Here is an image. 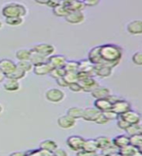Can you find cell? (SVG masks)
I'll use <instances>...</instances> for the list:
<instances>
[{
  "mask_svg": "<svg viewBox=\"0 0 142 156\" xmlns=\"http://www.w3.org/2000/svg\"><path fill=\"white\" fill-rule=\"evenodd\" d=\"M129 136H133L136 134H140V125L139 124H133L130 125V127L126 130Z\"/></svg>",
  "mask_w": 142,
  "mask_h": 156,
  "instance_id": "cell-41",
  "label": "cell"
},
{
  "mask_svg": "<svg viewBox=\"0 0 142 156\" xmlns=\"http://www.w3.org/2000/svg\"><path fill=\"white\" fill-rule=\"evenodd\" d=\"M64 77L65 81L68 83V85L71 83L79 82V78H78V72H73V71H66Z\"/></svg>",
  "mask_w": 142,
  "mask_h": 156,
  "instance_id": "cell-35",
  "label": "cell"
},
{
  "mask_svg": "<svg viewBox=\"0 0 142 156\" xmlns=\"http://www.w3.org/2000/svg\"><path fill=\"white\" fill-rule=\"evenodd\" d=\"M3 111V107H2V105H0V113H1V112Z\"/></svg>",
  "mask_w": 142,
  "mask_h": 156,
  "instance_id": "cell-56",
  "label": "cell"
},
{
  "mask_svg": "<svg viewBox=\"0 0 142 156\" xmlns=\"http://www.w3.org/2000/svg\"><path fill=\"white\" fill-rule=\"evenodd\" d=\"M140 134H142V125H140Z\"/></svg>",
  "mask_w": 142,
  "mask_h": 156,
  "instance_id": "cell-57",
  "label": "cell"
},
{
  "mask_svg": "<svg viewBox=\"0 0 142 156\" xmlns=\"http://www.w3.org/2000/svg\"><path fill=\"white\" fill-rule=\"evenodd\" d=\"M65 73H66V70L64 67H57V68H54L50 72V75L54 79H57V78L64 76Z\"/></svg>",
  "mask_w": 142,
  "mask_h": 156,
  "instance_id": "cell-36",
  "label": "cell"
},
{
  "mask_svg": "<svg viewBox=\"0 0 142 156\" xmlns=\"http://www.w3.org/2000/svg\"><path fill=\"white\" fill-rule=\"evenodd\" d=\"M31 50L49 58L50 56L54 55V53L56 51V48L55 46H53L51 44H48V43H39V44H36V45H34L31 48Z\"/></svg>",
  "mask_w": 142,
  "mask_h": 156,
  "instance_id": "cell-4",
  "label": "cell"
},
{
  "mask_svg": "<svg viewBox=\"0 0 142 156\" xmlns=\"http://www.w3.org/2000/svg\"><path fill=\"white\" fill-rule=\"evenodd\" d=\"M54 69L53 66L51 65L49 62L40 63V65L34 66L33 67V72L35 73L38 76H43V75H47L50 74V72Z\"/></svg>",
  "mask_w": 142,
  "mask_h": 156,
  "instance_id": "cell-9",
  "label": "cell"
},
{
  "mask_svg": "<svg viewBox=\"0 0 142 156\" xmlns=\"http://www.w3.org/2000/svg\"><path fill=\"white\" fill-rule=\"evenodd\" d=\"M48 62L51 63L54 68L64 67L67 62V58L62 55H52L48 58Z\"/></svg>",
  "mask_w": 142,
  "mask_h": 156,
  "instance_id": "cell-16",
  "label": "cell"
},
{
  "mask_svg": "<svg viewBox=\"0 0 142 156\" xmlns=\"http://www.w3.org/2000/svg\"><path fill=\"white\" fill-rule=\"evenodd\" d=\"M51 0H34V2L40 5H48Z\"/></svg>",
  "mask_w": 142,
  "mask_h": 156,
  "instance_id": "cell-51",
  "label": "cell"
},
{
  "mask_svg": "<svg viewBox=\"0 0 142 156\" xmlns=\"http://www.w3.org/2000/svg\"><path fill=\"white\" fill-rule=\"evenodd\" d=\"M26 155H34V156H51L53 155V152L43 148H36L33 150H28L26 151Z\"/></svg>",
  "mask_w": 142,
  "mask_h": 156,
  "instance_id": "cell-33",
  "label": "cell"
},
{
  "mask_svg": "<svg viewBox=\"0 0 142 156\" xmlns=\"http://www.w3.org/2000/svg\"><path fill=\"white\" fill-rule=\"evenodd\" d=\"M66 8L69 10V12L73 11H83L86 8V5L83 2V0H70L68 2L63 3Z\"/></svg>",
  "mask_w": 142,
  "mask_h": 156,
  "instance_id": "cell-19",
  "label": "cell"
},
{
  "mask_svg": "<svg viewBox=\"0 0 142 156\" xmlns=\"http://www.w3.org/2000/svg\"><path fill=\"white\" fill-rule=\"evenodd\" d=\"M99 53L101 58L100 65L109 66L112 68L117 66L123 56V50L122 48L115 44H104L100 45Z\"/></svg>",
  "mask_w": 142,
  "mask_h": 156,
  "instance_id": "cell-1",
  "label": "cell"
},
{
  "mask_svg": "<svg viewBox=\"0 0 142 156\" xmlns=\"http://www.w3.org/2000/svg\"><path fill=\"white\" fill-rule=\"evenodd\" d=\"M108 100L112 102V104H114V102H116V101H118L119 100H121V98H119V97H117V96H114V95H110L109 97H108Z\"/></svg>",
  "mask_w": 142,
  "mask_h": 156,
  "instance_id": "cell-50",
  "label": "cell"
},
{
  "mask_svg": "<svg viewBox=\"0 0 142 156\" xmlns=\"http://www.w3.org/2000/svg\"><path fill=\"white\" fill-rule=\"evenodd\" d=\"M85 143V139L81 136H70L66 139V144L69 146V148L74 151H79L83 149V145Z\"/></svg>",
  "mask_w": 142,
  "mask_h": 156,
  "instance_id": "cell-5",
  "label": "cell"
},
{
  "mask_svg": "<svg viewBox=\"0 0 142 156\" xmlns=\"http://www.w3.org/2000/svg\"><path fill=\"white\" fill-rule=\"evenodd\" d=\"M130 124L129 123V122H126L125 119L122 118L121 116H119V117H118V119H117V126H118L119 128L122 129V130H125V131H126V130L130 127Z\"/></svg>",
  "mask_w": 142,
  "mask_h": 156,
  "instance_id": "cell-43",
  "label": "cell"
},
{
  "mask_svg": "<svg viewBox=\"0 0 142 156\" xmlns=\"http://www.w3.org/2000/svg\"><path fill=\"white\" fill-rule=\"evenodd\" d=\"M3 88L8 92H16V91L19 90L21 85H19V80L6 77L3 82Z\"/></svg>",
  "mask_w": 142,
  "mask_h": 156,
  "instance_id": "cell-18",
  "label": "cell"
},
{
  "mask_svg": "<svg viewBox=\"0 0 142 156\" xmlns=\"http://www.w3.org/2000/svg\"><path fill=\"white\" fill-rule=\"evenodd\" d=\"M17 68V63L14 62L10 58H2L0 60V71H1L5 76H8L9 74Z\"/></svg>",
  "mask_w": 142,
  "mask_h": 156,
  "instance_id": "cell-6",
  "label": "cell"
},
{
  "mask_svg": "<svg viewBox=\"0 0 142 156\" xmlns=\"http://www.w3.org/2000/svg\"><path fill=\"white\" fill-rule=\"evenodd\" d=\"M119 154L123 156H135V155H141L138 148L133 144H128L126 146L119 148Z\"/></svg>",
  "mask_w": 142,
  "mask_h": 156,
  "instance_id": "cell-21",
  "label": "cell"
},
{
  "mask_svg": "<svg viewBox=\"0 0 142 156\" xmlns=\"http://www.w3.org/2000/svg\"><path fill=\"white\" fill-rule=\"evenodd\" d=\"M91 95L92 98H95V100L97 99H104V98H108L111 95V92L108 88L106 87H100L99 86L94 91L91 92Z\"/></svg>",
  "mask_w": 142,
  "mask_h": 156,
  "instance_id": "cell-20",
  "label": "cell"
},
{
  "mask_svg": "<svg viewBox=\"0 0 142 156\" xmlns=\"http://www.w3.org/2000/svg\"><path fill=\"white\" fill-rule=\"evenodd\" d=\"M130 144L136 146V147H139L142 144V134H136V135L130 136Z\"/></svg>",
  "mask_w": 142,
  "mask_h": 156,
  "instance_id": "cell-39",
  "label": "cell"
},
{
  "mask_svg": "<svg viewBox=\"0 0 142 156\" xmlns=\"http://www.w3.org/2000/svg\"><path fill=\"white\" fill-rule=\"evenodd\" d=\"M5 23L8 26L11 27H18L21 26L23 23V18L22 17H11V18H5Z\"/></svg>",
  "mask_w": 142,
  "mask_h": 156,
  "instance_id": "cell-34",
  "label": "cell"
},
{
  "mask_svg": "<svg viewBox=\"0 0 142 156\" xmlns=\"http://www.w3.org/2000/svg\"><path fill=\"white\" fill-rule=\"evenodd\" d=\"M17 66L23 68V69L26 72L33 70V67H34V66L32 65V62L30 61H19L17 62Z\"/></svg>",
  "mask_w": 142,
  "mask_h": 156,
  "instance_id": "cell-38",
  "label": "cell"
},
{
  "mask_svg": "<svg viewBox=\"0 0 142 156\" xmlns=\"http://www.w3.org/2000/svg\"><path fill=\"white\" fill-rule=\"evenodd\" d=\"M95 106L97 109H99L101 112H104L107 110L112 109L113 104L108 100V98H104V99H97L95 101Z\"/></svg>",
  "mask_w": 142,
  "mask_h": 156,
  "instance_id": "cell-22",
  "label": "cell"
},
{
  "mask_svg": "<svg viewBox=\"0 0 142 156\" xmlns=\"http://www.w3.org/2000/svg\"><path fill=\"white\" fill-rule=\"evenodd\" d=\"M122 118L125 119L126 122H129L130 125L133 124H139V122L141 120V115L134 110L130 109L129 111L125 112L124 114L120 115Z\"/></svg>",
  "mask_w": 142,
  "mask_h": 156,
  "instance_id": "cell-14",
  "label": "cell"
},
{
  "mask_svg": "<svg viewBox=\"0 0 142 156\" xmlns=\"http://www.w3.org/2000/svg\"><path fill=\"white\" fill-rule=\"evenodd\" d=\"M86 7H94L99 3V0H83Z\"/></svg>",
  "mask_w": 142,
  "mask_h": 156,
  "instance_id": "cell-47",
  "label": "cell"
},
{
  "mask_svg": "<svg viewBox=\"0 0 142 156\" xmlns=\"http://www.w3.org/2000/svg\"><path fill=\"white\" fill-rule=\"evenodd\" d=\"M109 121H110V120H109L108 118H106L105 115L101 112L100 115H99V117H97V119L95 120V123H97L99 125H105V124L108 123Z\"/></svg>",
  "mask_w": 142,
  "mask_h": 156,
  "instance_id": "cell-45",
  "label": "cell"
},
{
  "mask_svg": "<svg viewBox=\"0 0 142 156\" xmlns=\"http://www.w3.org/2000/svg\"><path fill=\"white\" fill-rule=\"evenodd\" d=\"M137 148H138V150H139V152H140V154L142 155V144H141V145L139 146V147H137Z\"/></svg>",
  "mask_w": 142,
  "mask_h": 156,
  "instance_id": "cell-54",
  "label": "cell"
},
{
  "mask_svg": "<svg viewBox=\"0 0 142 156\" xmlns=\"http://www.w3.org/2000/svg\"><path fill=\"white\" fill-rule=\"evenodd\" d=\"M64 93L60 89H57V88H52V89L47 90L45 94L47 101L50 102H54V104L61 102L64 99Z\"/></svg>",
  "mask_w": 142,
  "mask_h": 156,
  "instance_id": "cell-3",
  "label": "cell"
},
{
  "mask_svg": "<svg viewBox=\"0 0 142 156\" xmlns=\"http://www.w3.org/2000/svg\"><path fill=\"white\" fill-rule=\"evenodd\" d=\"M1 27H2V22L0 21V28H1Z\"/></svg>",
  "mask_w": 142,
  "mask_h": 156,
  "instance_id": "cell-58",
  "label": "cell"
},
{
  "mask_svg": "<svg viewBox=\"0 0 142 156\" xmlns=\"http://www.w3.org/2000/svg\"><path fill=\"white\" fill-rule=\"evenodd\" d=\"M64 19L69 23L79 24L85 21V15L83 13V11H73V12H69V14Z\"/></svg>",
  "mask_w": 142,
  "mask_h": 156,
  "instance_id": "cell-7",
  "label": "cell"
},
{
  "mask_svg": "<svg viewBox=\"0 0 142 156\" xmlns=\"http://www.w3.org/2000/svg\"><path fill=\"white\" fill-rule=\"evenodd\" d=\"M57 125L62 129H70L76 125V119L68 114L62 115L57 118Z\"/></svg>",
  "mask_w": 142,
  "mask_h": 156,
  "instance_id": "cell-10",
  "label": "cell"
},
{
  "mask_svg": "<svg viewBox=\"0 0 142 156\" xmlns=\"http://www.w3.org/2000/svg\"><path fill=\"white\" fill-rule=\"evenodd\" d=\"M95 140L96 141L97 146H99V149H100V150L108 147L109 145H111L112 144H113V140H112L110 138H108V136H97V138Z\"/></svg>",
  "mask_w": 142,
  "mask_h": 156,
  "instance_id": "cell-25",
  "label": "cell"
},
{
  "mask_svg": "<svg viewBox=\"0 0 142 156\" xmlns=\"http://www.w3.org/2000/svg\"><path fill=\"white\" fill-rule=\"evenodd\" d=\"M106 118H108L109 120H115V119H118V117L120 116L119 114H117L116 112L113 110V109H110V110H107V111H104L102 112Z\"/></svg>",
  "mask_w": 142,
  "mask_h": 156,
  "instance_id": "cell-44",
  "label": "cell"
},
{
  "mask_svg": "<svg viewBox=\"0 0 142 156\" xmlns=\"http://www.w3.org/2000/svg\"><path fill=\"white\" fill-rule=\"evenodd\" d=\"M53 13L57 17H63L65 18L68 14H69V10L66 8V6L63 3L58 4L57 6L53 8Z\"/></svg>",
  "mask_w": 142,
  "mask_h": 156,
  "instance_id": "cell-28",
  "label": "cell"
},
{
  "mask_svg": "<svg viewBox=\"0 0 142 156\" xmlns=\"http://www.w3.org/2000/svg\"><path fill=\"white\" fill-rule=\"evenodd\" d=\"M78 71H82V72H87L91 74L92 76H95V65L92 62H90V60H82L79 61V70Z\"/></svg>",
  "mask_w": 142,
  "mask_h": 156,
  "instance_id": "cell-17",
  "label": "cell"
},
{
  "mask_svg": "<svg viewBox=\"0 0 142 156\" xmlns=\"http://www.w3.org/2000/svg\"><path fill=\"white\" fill-rule=\"evenodd\" d=\"M10 155H11V156H23V155H26V152H23V151H18V152H13Z\"/></svg>",
  "mask_w": 142,
  "mask_h": 156,
  "instance_id": "cell-52",
  "label": "cell"
},
{
  "mask_svg": "<svg viewBox=\"0 0 142 156\" xmlns=\"http://www.w3.org/2000/svg\"><path fill=\"white\" fill-rule=\"evenodd\" d=\"M112 140H113V144L117 146V147L121 148V147H123V146L130 144V136L119 135V136H115Z\"/></svg>",
  "mask_w": 142,
  "mask_h": 156,
  "instance_id": "cell-24",
  "label": "cell"
},
{
  "mask_svg": "<svg viewBox=\"0 0 142 156\" xmlns=\"http://www.w3.org/2000/svg\"><path fill=\"white\" fill-rule=\"evenodd\" d=\"M101 113V111L99 109H97L96 107H87L84 109V113H83V118L86 121H90V122H95Z\"/></svg>",
  "mask_w": 142,
  "mask_h": 156,
  "instance_id": "cell-11",
  "label": "cell"
},
{
  "mask_svg": "<svg viewBox=\"0 0 142 156\" xmlns=\"http://www.w3.org/2000/svg\"><path fill=\"white\" fill-rule=\"evenodd\" d=\"M56 81H57V84L58 86L63 87V88L68 87V83L65 81L64 77H60V78H57V79H56Z\"/></svg>",
  "mask_w": 142,
  "mask_h": 156,
  "instance_id": "cell-48",
  "label": "cell"
},
{
  "mask_svg": "<svg viewBox=\"0 0 142 156\" xmlns=\"http://www.w3.org/2000/svg\"><path fill=\"white\" fill-rule=\"evenodd\" d=\"M26 71H24L23 68H21L19 66H17L16 69H15L11 73V74H9L6 77H8V78H13V79H17V80H21V79H23V78L26 77Z\"/></svg>",
  "mask_w": 142,
  "mask_h": 156,
  "instance_id": "cell-32",
  "label": "cell"
},
{
  "mask_svg": "<svg viewBox=\"0 0 142 156\" xmlns=\"http://www.w3.org/2000/svg\"><path fill=\"white\" fill-rule=\"evenodd\" d=\"M68 87H69V89L72 91V92H81L83 91L81 85L79 84V82H75V83H71V84L68 85Z\"/></svg>",
  "mask_w": 142,
  "mask_h": 156,
  "instance_id": "cell-46",
  "label": "cell"
},
{
  "mask_svg": "<svg viewBox=\"0 0 142 156\" xmlns=\"http://www.w3.org/2000/svg\"><path fill=\"white\" fill-rule=\"evenodd\" d=\"M112 109H113L117 114L122 115V114H124L125 112L131 109V105L129 101L121 99L118 101L114 102L113 106H112Z\"/></svg>",
  "mask_w": 142,
  "mask_h": 156,
  "instance_id": "cell-8",
  "label": "cell"
},
{
  "mask_svg": "<svg viewBox=\"0 0 142 156\" xmlns=\"http://www.w3.org/2000/svg\"><path fill=\"white\" fill-rule=\"evenodd\" d=\"M101 153L104 155H113V154H119V147L112 144L111 145H109L108 147H106L104 149L101 150Z\"/></svg>",
  "mask_w": 142,
  "mask_h": 156,
  "instance_id": "cell-40",
  "label": "cell"
},
{
  "mask_svg": "<svg viewBox=\"0 0 142 156\" xmlns=\"http://www.w3.org/2000/svg\"><path fill=\"white\" fill-rule=\"evenodd\" d=\"M39 147L49 150V151H51V152H54V151L57 148V144L53 140H45L41 141L40 144H39Z\"/></svg>",
  "mask_w": 142,
  "mask_h": 156,
  "instance_id": "cell-29",
  "label": "cell"
},
{
  "mask_svg": "<svg viewBox=\"0 0 142 156\" xmlns=\"http://www.w3.org/2000/svg\"><path fill=\"white\" fill-rule=\"evenodd\" d=\"M29 61L32 62L33 66H37V65H40V63L48 62V57H45V56L41 55V54L31 50V56H30V60Z\"/></svg>",
  "mask_w": 142,
  "mask_h": 156,
  "instance_id": "cell-27",
  "label": "cell"
},
{
  "mask_svg": "<svg viewBox=\"0 0 142 156\" xmlns=\"http://www.w3.org/2000/svg\"><path fill=\"white\" fill-rule=\"evenodd\" d=\"M1 13L4 18H11V17L23 18L24 16H26L27 9L23 4L18 2H10L4 5Z\"/></svg>",
  "mask_w": 142,
  "mask_h": 156,
  "instance_id": "cell-2",
  "label": "cell"
},
{
  "mask_svg": "<svg viewBox=\"0 0 142 156\" xmlns=\"http://www.w3.org/2000/svg\"><path fill=\"white\" fill-rule=\"evenodd\" d=\"M112 68L106 65H95V74L100 78L109 77L112 74Z\"/></svg>",
  "mask_w": 142,
  "mask_h": 156,
  "instance_id": "cell-15",
  "label": "cell"
},
{
  "mask_svg": "<svg viewBox=\"0 0 142 156\" xmlns=\"http://www.w3.org/2000/svg\"><path fill=\"white\" fill-rule=\"evenodd\" d=\"M64 68H65L66 71L78 72V70H79V62H76V61H67L66 65L64 66Z\"/></svg>",
  "mask_w": 142,
  "mask_h": 156,
  "instance_id": "cell-37",
  "label": "cell"
},
{
  "mask_svg": "<svg viewBox=\"0 0 142 156\" xmlns=\"http://www.w3.org/2000/svg\"><path fill=\"white\" fill-rule=\"evenodd\" d=\"M83 113H84V108H82V107H79V106L69 107L66 111V114L73 117V118L76 120L83 118Z\"/></svg>",
  "mask_w": 142,
  "mask_h": 156,
  "instance_id": "cell-26",
  "label": "cell"
},
{
  "mask_svg": "<svg viewBox=\"0 0 142 156\" xmlns=\"http://www.w3.org/2000/svg\"><path fill=\"white\" fill-rule=\"evenodd\" d=\"M53 155H56V156H67V152H66L65 150H63V149L57 148L53 152Z\"/></svg>",
  "mask_w": 142,
  "mask_h": 156,
  "instance_id": "cell-49",
  "label": "cell"
},
{
  "mask_svg": "<svg viewBox=\"0 0 142 156\" xmlns=\"http://www.w3.org/2000/svg\"><path fill=\"white\" fill-rule=\"evenodd\" d=\"M126 30L133 35H141L142 34V21L141 20H133L128 23Z\"/></svg>",
  "mask_w": 142,
  "mask_h": 156,
  "instance_id": "cell-12",
  "label": "cell"
},
{
  "mask_svg": "<svg viewBox=\"0 0 142 156\" xmlns=\"http://www.w3.org/2000/svg\"><path fill=\"white\" fill-rule=\"evenodd\" d=\"M31 56V49H19L16 52V58L19 61H29Z\"/></svg>",
  "mask_w": 142,
  "mask_h": 156,
  "instance_id": "cell-31",
  "label": "cell"
},
{
  "mask_svg": "<svg viewBox=\"0 0 142 156\" xmlns=\"http://www.w3.org/2000/svg\"><path fill=\"white\" fill-rule=\"evenodd\" d=\"M61 3H64V2H68V1H70V0H60Z\"/></svg>",
  "mask_w": 142,
  "mask_h": 156,
  "instance_id": "cell-55",
  "label": "cell"
},
{
  "mask_svg": "<svg viewBox=\"0 0 142 156\" xmlns=\"http://www.w3.org/2000/svg\"><path fill=\"white\" fill-rule=\"evenodd\" d=\"M83 149L88 150V151H90V152L96 154L97 150H99V146H97V144H96L95 140L89 139V140H85L84 145H83Z\"/></svg>",
  "mask_w": 142,
  "mask_h": 156,
  "instance_id": "cell-30",
  "label": "cell"
},
{
  "mask_svg": "<svg viewBox=\"0 0 142 156\" xmlns=\"http://www.w3.org/2000/svg\"><path fill=\"white\" fill-rule=\"evenodd\" d=\"M5 78H6V76H5V75L3 74V73H2L1 71H0V83H1L2 81H4Z\"/></svg>",
  "mask_w": 142,
  "mask_h": 156,
  "instance_id": "cell-53",
  "label": "cell"
},
{
  "mask_svg": "<svg viewBox=\"0 0 142 156\" xmlns=\"http://www.w3.org/2000/svg\"><path fill=\"white\" fill-rule=\"evenodd\" d=\"M131 60H133V62L134 63V65L142 66V51L135 52L133 55Z\"/></svg>",
  "mask_w": 142,
  "mask_h": 156,
  "instance_id": "cell-42",
  "label": "cell"
},
{
  "mask_svg": "<svg viewBox=\"0 0 142 156\" xmlns=\"http://www.w3.org/2000/svg\"><path fill=\"white\" fill-rule=\"evenodd\" d=\"M99 47L100 46H95V47H94L92 49H91L89 54H88V58H89L90 62L94 63V65H100V63H101Z\"/></svg>",
  "mask_w": 142,
  "mask_h": 156,
  "instance_id": "cell-23",
  "label": "cell"
},
{
  "mask_svg": "<svg viewBox=\"0 0 142 156\" xmlns=\"http://www.w3.org/2000/svg\"><path fill=\"white\" fill-rule=\"evenodd\" d=\"M79 84L81 85L83 91L90 92V93L92 91H94L95 88H97L99 86V82H97L94 77H89V78H87V79L80 80Z\"/></svg>",
  "mask_w": 142,
  "mask_h": 156,
  "instance_id": "cell-13",
  "label": "cell"
}]
</instances>
